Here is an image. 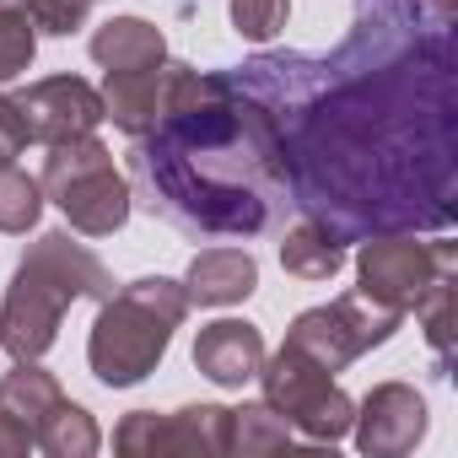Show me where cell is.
Wrapping results in <instances>:
<instances>
[{
	"mask_svg": "<svg viewBox=\"0 0 458 458\" xmlns=\"http://www.w3.org/2000/svg\"><path fill=\"white\" fill-rule=\"evenodd\" d=\"M453 22L458 0H356L340 49H270L233 71L270 114L286 199L340 243L453 226Z\"/></svg>",
	"mask_w": 458,
	"mask_h": 458,
	"instance_id": "6da1fadb",
	"label": "cell"
},
{
	"mask_svg": "<svg viewBox=\"0 0 458 458\" xmlns=\"http://www.w3.org/2000/svg\"><path fill=\"white\" fill-rule=\"evenodd\" d=\"M130 194L183 238H265L281 221L286 178L270 114L233 71L167 60V98L146 135L130 140Z\"/></svg>",
	"mask_w": 458,
	"mask_h": 458,
	"instance_id": "7a4b0ae2",
	"label": "cell"
},
{
	"mask_svg": "<svg viewBox=\"0 0 458 458\" xmlns=\"http://www.w3.org/2000/svg\"><path fill=\"white\" fill-rule=\"evenodd\" d=\"M108 292L114 276L87 243H76L71 233H44L38 243H28L6 302H0V351H12L17 361H44L60 340L65 308L87 297L103 302Z\"/></svg>",
	"mask_w": 458,
	"mask_h": 458,
	"instance_id": "3957f363",
	"label": "cell"
},
{
	"mask_svg": "<svg viewBox=\"0 0 458 458\" xmlns=\"http://www.w3.org/2000/svg\"><path fill=\"white\" fill-rule=\"evenodd\" d=\"M189 297L167 276H140L103 297V313L87 340V367L108 388H135L157 372V361L173 345V329L183 324Z\"/></svg>",
	"mask_w": 458,
	"mask_h": 458,
	"instance_id": "277c9868",
	"label": "cell"
},
{
	"mask_svg": "<svg viewBox=\"0 0 458 458\" xmlns=\"http://www.w3.org/2000/svg\"><path fill=\"white\" fill-rule=\"evenodd\" d=\"M38 189L65 210V221L81 238H114L135 205L130 178L114 167V151L98 135H76V140L49 146Z\"/></svg>",
	"mask_w": 458,
	"mask_h": 458,
	"instance_id": "5b68a950",
	"label": "cell"
},
{
	"mask_svg": "<svg viewBox=\"0 0 458 458\" xmlns=\"http://www.w3.org/2000/svg\"><path fill=\"white\" fill-rule=\"evenodd\" d=\"M399 324H404V313L377 308V302L361 297V292H345V297H335V302H324V308L297 313L281 345H292L297 356H308L313 367H324V372L335 377V372H345L356 356L388 345V340L399 335Z\"/></svg>",
	"mask_w": 458,
	"mask_h": 458,
	"instance_id": "8992f818",
	"label": "cell"
},
{
	"mask_svg": "<svg viewBox=\"0 0 458 458\" xmlns=\"http://www.w3.org/2000/svg\"><path fill=\"white\" fill-rule=\"evenodd\" d=\"M259 388H265V404L292 431H302L308 442H340L351 431V420H356V399L324 367H313L308 356H297L292 345H281L276 356H265Z\"/></svg>",
	"mask_w": 458,
	"mask_h": 458,
	"instance_id": "52a82bcc",
	"label": "cell"
},
{
	"mask_svg": "<svg viewBox=\"0 0 458 458\" xmlns=\"http://www.w3.org/2000/svg\"><path fill=\"white\" fill-rule=\"evenodd\" d=\"M458 270V243L437 238V243H420L415 233H388V238H367L361 254H356V292L372 297L377 308H394V313H415V302L447 281Z\"/></svg>",
	"mask_w": 458,
	"mask_h": 458,
	"instance_id": "ba28073f",
	"label": "cell"
},
{
	"mask_svg": "<svg viewBox=\"0 0 458 458\" xmlns=\"http://www.w3.org/2000/svg\"><path fill=\"white\" fill-rule=\"evenodd\" d=\"M226 437H233V410L226 404H183L173 415L157 410H130L114 431V447L124 458H216L226 453Z\"/></svg>",
	"mask_w": 458,
	"mask_h": 458,
	"instance_id": "9c48e42d",
	"label": "cell"
},
{
	"mask_svg": "<svg viewBox=\"0 0 458 458\" xmlns=\"http://www.w3.org/2000/svg\"><path fill=\"white\" fill-rule=\"evenodd\" d=\"M17 108L28 119V135L44 146L76 140V135H98L103 124V92L81 76H44L33 87L17 92Z\"/></svg>",
	"mask_w": 458,
	"mask_h": 458,
	"instance_id": "30bf717a",
	"label": "cell"
},
{
	"mask_svg": "<svg viewBox=\"0 0 458 458\" xmlns=\"http://www.w3.org/2000/svg\"><path fill=\"white\" fill-rule=\"evenodd\" d=\"M426 426H431L426 399L410 383H377L356 404V420H351L356 447L367 458H404V453H415L426 442Z\"/></svg>",
	"mask_w": 458,
	"mask_h": 458,
	"instance_id": "8fae6325",
	"label": "cell"
},
{
	"mask_svg": "<svg viewBox=\"0 0 458 458\" xmlns=\"http://www.w3.org/2000/svg\"><path fill=\"white\" fill-rule=\"evenodd\" d=\"M194 367L216 383V388H243L259 377L265 367V335L249 318H216L199 329L194 340Z\"/></svg>",
	"mask_w": 458,
	"mask_h": 458,
	"instance_id": "7c38bea8",
	"label": "cell"
},
{
	"mask_svg": "<svg viewBox=\"0 0 458 458\" xmlns=\"http://www.w3.org/2000/svg\"><path fill=\"white\" fill-rule=\"evenodd\" d=\"M254 286H259V265L249 249H205L189 259V276H183V297L199 308H233Z\"/></svg>",
	"mask_w": 458,
	"mask_h": 458,
	"instance_id": "4fadbf2b",
	"label": "cell"
},
{
	"mask_svg": "<svg viewBox=\"0 0 458 458\" xmlns=\"http://www.w3.org/2000/svg\"><path fill=\"white\" fill-rule=\"evenodd\" d=\"M162 98H167V60L151 65V71H108V81H103V119H114L135 140L162 114Z\"/></svg>",
	"mask_w": 458,
	"mask_h": 458,
	"instance_id": "5bb4252c",
	"label": "cell"
},
{
	"mask_svg": "<svg viewBox=\"0 0 458 458\" xmlns=\"http://www.w3.org/2000/svg\"><path fill=\"white\" fill-rule=\"evenodd\" d=\"M92 60L103 71H151L167 60V38L146 17H114L92 33Z\"/></svg>",
	"mask_w": 458,
	"mask_h": 458,
	"instance_id": "9a60e30c",
	"label": "cell"
},
{
	"mask_svg": "<svg viewBox=\"0 0 458 458\" xmlns=\"http://www.w3.org/2000/svg\"><path fill=\"white\" fill-rule=\"evenodd\" d=\"M60 404H65V394H60L55 372H44L38 361H17L6 377H0V410H6L17 426H28V437H38L55 420Z\"/></svg>",
	"mask_w": 458,
	"mask_h": 458,
	"instance_id": "2e32d148",
	"label": "cell"
},
{
	"mask_svg": "<svg viewBox=\"0 0 458 458\" xmlns=\"http://www.w3.org/2000/svg\"><path fill=\"white\" fill-rule=\"evenodd\" d=\"M281 265L297 281H335L340 265H345V243L329 233V226H318V221L302 216L292 233L281 238Z\"/></svg>",
	"mask_w": 458,
	"mask_h": 458,
	"instance_id": "e0dca14e",
	"label": "cell"
},
{
	"mask_svg": "<svg viewBox=\"0 0 458 458\" xmlns=\"http://www.w3.org/2000/svg\"><path fill=\"white\" fill-rule=\"evenodd\" d=\"M292 447V426L259 399L233 410V437H226V453H243V458H265V453H286Z\"/></svg>",
	"mask_w": 458,
	"mask_h": 458,
	"instance_id": "ac0fdd59",
	"label": "cell"
},
{
	"mask_svg": "<svg viewBox=\"0 0 458 458\" xmlns=\"http://www.w3.org/2000/svg\"><path fill=\"white\" fill-rule=\"evenodd\" d=\"M33 447H44L49 458H92V453L103 447V431H98V420H92L76 399H65V404L55 410V420L33 437Z\"/></svg>",
	"mask_w": 458,
	"mask_h": 458,
	"instance_id": "d6986e66",
	"label": "cell"
},
{
	"mask_svg": "<svg viewBox=\"0 0 458 458\" xmlns=\"http://www.w3.org/2000/svg\"><path fill=\"white\" fill-rule=\"evenodd\" d=\"M38 216H44L38 178L17 173L12 162H0V233H33Z\"/></svg>",
	"mask_w": 458,
	"mask_h": 458,
	"instance_id": "ffe728a7",
	"label": "cell"
},
{
	"mask_svg": "<svg viewBox=\"0 0 458 458\" xmlns=\"http://www.w3.org/2000/svg\"><path fill=\"white\" fill-rule=\"evenodd\" d=\"M453 313H458V286H453V276L437 281V286L415 302V318H420V329H426V345H431L437 367H447V356H453Z\"/></svg>",
	"mask_w": 458,
	"mask_h": 458,
	"instance_id": "44dd1931",
	"label": "cell"
},
{
	"mask_svg": "<svg viewBox=\"0 0 458 458\" xmlns=\"http://www.w3.org/2000/svg\"><path fill=\"white\" fill-rule=\"evenodd\" d=\"M38 55V28L28 6H0V81H17Z\"/></svg>",
	"mask_w": 458,
	"mask_h": 458,
	"instance_id": "7402d4cb",
	"label": "cell"
},
{
	"mask_svg": "<svg viewBox=\"0 0 458 458\" xmlns=\"http://www.w3.org/2000/svg\"><path fill=\"white\" fill-rule=\"evenodd\" d=\"M292 17V0H233V28L249 44H270Z\"/></svg>",
	"mask_w": 458,
	"mask_h": 458,
	"instance_id": "603a6c76",
	"label": "cell"
},
{
	"mask_svg": "<svg viewBox=\"0 0 458 458\" xmlns=\"http://www.w3.org/2000/svg\"><path fill=\"white\" fill-rule=\"evenodd\" d=\"M87 12H92V0H28L33 28L49 38H71L76 28H87Z\"/></svg>",
	"mask_w": 458,
	"mask_h": 458,
	"instance_id": "cb8c5ba5",
	"label": "cell"
},
{
	"mask_svg": "<svg viewBox=\"0 0 458 458\" xmlns=\"http://www.w3.org/2000/svg\"><path fill=\"white\" fill-rule=\"evenodd\" d=\"M28 119H22V108H17V98H6L0 92V162H17L22 151H28Z\"/></svg>",
	"mask_w": 458,
	"mask_h": 458,
	"instance_id": "d4e9b609",
	"label": "cell"
},
{
	"mask_svg": "<svg viewBox=\"0 0 458 458\" xmlns=\"http://www.w3.org/2000/svg\"><path fill=\"white\" fill-rule=\"evenodd\" d=\"M33 447V437H28V426H17L6 410H0V458H22Z\"/></svg>",
	"mask_w": 458,
	"mask_h": 458,
	"instance_id": "484cf974",
	"label": "cell"
},
{
	"mask_svg": "<svg viewBox=\"0 0 458 458\" xmlns=\"http://www.w3.org/2000/svg\"><path fill=\"white\" fill-rule=\"evenodd\" d=\"M0 6H28V0H0Z\"/></svg>",
	"mask_w": 458,
	"mask_h": 458,
	"instance_id": "4316f807",
	"label": "cell"
}]
</instances>
